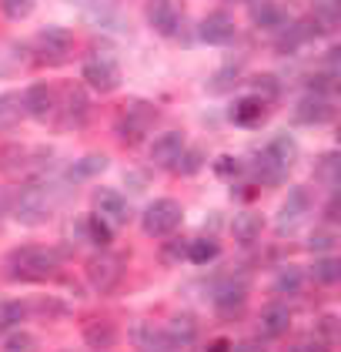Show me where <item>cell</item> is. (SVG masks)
Returning <instances> with one entry per match:
<instances>
[{
	"label": "cell",
	"instance_id": "60d3db41",
	"mask_svg": "<svg viewBox=\"0 0 341 352\" xmlns=\"http://www.w3.org/2000/svg\"><path fill=\"white\" fill-rule=\"evenodd\" d=\"M335 242H338V235H335L331 228H315V232L308 235V248H311V252H321V255L331 252Z\"/></svg>",
	"mask_w": 341,
	"mask_h": 352
},
{
	"label": "cell",
	"instance_id": "7402d4cb",
	"mask_svg": "<svg viewBox=\"0 0 341 352\" xmlns=\"http://www.w3.org/2000/svg\"><path fill=\"white\" fill-rule=\"evenodd\" d=\"M78 232L87 242L97 245V248H110V245H114V225H110L107 218H101L97 212L78 218Z\"/></svg>",
	"mask_w": 341,
	"mask_h": 352
},
{
	"label": "cell",
	"instance_id": "74e56055",
	"mask_svg": "<svg viewBox=\"0 0 341 352\" xmlns=\"http://www.w3.org/2000/svg\"><path fill=\"white\" fill-rule=\"evenodd\" d=\"M34 7H37V0H0V14L7 21H27L34 14Z\"/></svg>",
	"mask_w": 341,
	"mask_h": 352
},
{
	"label": "cell",
	"instance_id": "7bdbcfd3",
	"mask_svg": "<svg viewBox=\"0 0 341 352\" xmlns=\"http://www.w3.org/2000/svg\"><path fill=\"white\" fill-rule=\"evenodd\" d=\"M237 81V67H221L217 78H211V91H228Z\"/></svg>",
	"mask_w": 341,
	"mask_h": 352
},
{
	"label": "cell",
	"instance_id": "7c38bea8",
	"mask_svg": "<svg viewBox=\"0 0 341 352\" xmlns=\"http://www.w3.org/2000/svg\"><path fill=\"white\" fill-rule=\"evenodd\" d=\"M184 148H187L184 131H161V135L151 141V148H148V162L158 164V168H174Z\"/></svg>",
	"mask_w": 341,
	"mask_h": 352
},
{
	"label": "cell",
	"instance_id": "9a60e30c",
	"mask_svg": "<svg viewBox=\"0 0 341 352\" xmlns=\"http://www.w3.org/2000/svg\"><path fill=\"white\" fill-rule=\"evenodd\" d=\"M80 339H84L91 349L101 352V349H110V346L121 339V329L110 322L107 316H91L87 322L80 325Z\"/></svg>",
	"mask_w": 341,
	"mask_h": 352
},
{
	"label": "cell",
	"instance_id": "8992f818",
	"mask_svg": "<svg viewBox=\"0 0 341 352\" xmlns=\"http://www.w3.org/2000/svg\"><path fill=\"white\" fill-rule=\"evenodd\" d=\"M184 225V208L178 198H154L144 215H141V228L148 239H171Z\"/></svg>",
	"mask_w": 341,
	"mask_h": 352
},
{
	"label": "cell",
	"instance_id": "5bb4252c",
	"mask_svg": "<svg viewBox=\"0 0 341 352\" xmlns=\"http://www.w3.org/2000/svg\"><path fill=\"white\" fill-rule=\"evenodd\" d=\"M94 205H97L94 212H97L101 218H107L114 228L131 221V201H128L117 188H97L94 191Z\"/></svg>",
	"mask_w": 341,
	"mask_h": 352
},
{
	"label": "cell",
	"instance_id": "83f0119b",
	"mask_svg": "<svg viewBox=\"0 0 341 352\" xmlns=\"http://www.w3.org/2000/svg\"><path fill=\"white\" fill-rule=\"evenodd\" d=\"M134 346L137 352H174L164 329H154V325H134Z\"/></svg>",
	"mask_w": 341,
	"mask_h": 352
},
{
	"label": "cell",
	"instance_id": "f907efd6",
	"mask_svg": "<svg viewBox=\"0 0 341 352\" xmlns=\"http://www.w3.org/2000/svg\"><path fill=\"white\" fill-rule=\"evenodd\" d=\"M308 352H328V346H315V349H308Z\"/></svg>",
	"mask_w": 341,
	"mask_h": 352
},
{
	"label": "cell",
	"instance_id": "f546056e",
	"mask_svg": "<svg viewBox=\"0 0 341 352\" xmlns=\"http://www.w3.org/2000/svg\"><path fill=\"white\" fill-rule=\"evenodd\" d=\"M264 151H268L274 162L281 164V168H288V171H291V164L298 162V141H294L291 135H285V131L271 138V141L264 144Z\"/></svg>",
	"mask_w": 341,
	"mask_h": 352
},
{
	"label": "cell",
	"instance_id": "277c9868",
	"mask_svg": "<svg viewBox=\"0 0 341 352\" xmlns=\"http://www.w3.org/2000/svg\"><path fill=\"white\" fill-rule=\"evenodd\" d=\"M30 51H34L37 64L64 67L74 57V34L67 28H44V30H37V37L30 41Z\"/></svg>",
	"mask_w": 341,
	"mask_h": 352
},
{
	"label": "cell",
	"instance_id": "7a4b0ae2",
	"mask_svg": "<svg viewBox=\"0 0 341 352\" xmlns=\"http://www.w3.org/2000/svg\"><path fill=\"white\" fill-rule=\"evenodd\" d=\"M54 215L51 205V191L44 188L40 182H27L17 191H10V218L21 221L27 228H37Z\"/></svg>",
	"mask_w": 341,
	"mask_h": 352
},
{
	"label": "cell",
	"instance_id": "f1b7e54d",
	"mask_svg": "<svg viewBox=\"0 0 341 352\" xmlns=\"http://www.w3.org/2000/svg\"><path fill=\"white\" fill-rule=\"evenodd\" d=\"M311 278H315V285H325V289L338 285L341 282V258H335L331 252L318 255L315 265H311Z\"/></svg>",
	"mask_w": 341,
	"mask_h": 352
},
{
	"label": "cell",
	"instance_id": "7dc6e473",
	"mask_svg": "<svg viewBox=\"0 0 341 352\" xmlns=\"http://www.w3.org/2000/svg\"><path fill=\"white\" fill-rule=\"evenodd\" d=\"M10 218V191L0 188V232H3V221Z\"/></svg>",
	"mask_w": 341,
	"mask_h": 352
},
{
	"label": "cell",
	"instance_id": "c3c4849f",
	"mask_svg": "<svg viewBox=\"0 0 341 352\" xmlns=\"http://www.w3.org/2000/svg\"><path fill=\"white\" fill-rule=\"evenodd\" d=\"M325 215H328V221H335V218H338V191H331V201H328Z\"/></svg>",
	"mask_w": 341,
	"mask_h": 352
},
{
	"label": "cell",
	"instance_id": "e575fe53",
	"mask_svg": "<svg viewBox=\"0 0 341 352\" xmlns=\"http://www.w3.org/2000/svg\"><path fill=\"white\" fill-rule=\"evenodd\" d=\"M315 178L321 182V185H328L331 191L338 188V178H341V158H338V151H328V155H321V158H318Z\"/></svg>",
	"mask_w": 341,
	"mask_h": 352
},
{
	"label": "cell",
	"instance_id": "5b68a950",
	"mask_svg": "<svg viewBox=\"0 0 341 352\" xmlns=\"http://www.w3.org/2000/svg\"><path fill=\"white\" fill-rule=\"evenodd\" d=\"M158 124V111L154 104H148V101H128L121 114H117V121H114V131L117 138L124 141V144H141L144 138L151 135V128Z\"/></svg>",
	"mask_w": 341,
	"mask_h": 352
},
{
	"label": "cell",
	"instance_id": "d6986e66",
	"mask_svg": "<svg viewBox=\"0 0 341 352\" xmlns=\"http://www.w3.org/2000/svg\"><path fill=\"white\" fill-rule=\"evenodd\" d=\"M288 7L281 0H255L251 3V24L261 30H274V28H285L288 24Z\"/></svg>",
	"mask_w": 341,
	"mask_h": 352
},
{
	"label": "cell",
	"instance_id": "484cf974",
	"mask_svg": "<svg viewBox=\"0 0 341 352\" xmlns=\"http://www.w3.org/2000/svg\"><path fill=\"white\" fill-rule=\"evenodd\" d=\"M264 118V101L258 94H248V98H237L231 104V121L237 128H258Z\"/></svg>",
	"mask_w": 341,
	"mask_h": 352
},
{
	"label": "cell",
	"instance_id": "2e32d148",
	"mask_svg": "<svg viewBox=\"0 0 341 352\" xmlns=\"http://www.w3.org/2000/svg\"><path fill=\"white\" fill-rule=\"evenodd\" d=\"M201 41L211 47H224L235 41V17L224 10H211L208 17L201 21Z\"/></svg>",
	"mask_w": 341,
	"mask_h": 352
},
{
	"label": "cell",
	"instance_id": "4fadbf2b",
	"mask_svg": "<svg viewBox=\"0 0 341 352\" xmlns=\"http://www.w3.org/2000/svg\"><path fill=\"white\" fill-rule=\"evenodd\" d=\"M335 118V104L331 98H318V94H305L294 108V121L301 128H321V124H331Z\"/></svg>",
	"mask_w": 341,
	"mask_h": 352
},
{
	"label": "cell",
	"instance_id": "b9f144b4",
	"mask_svg": "<svg viewBox=\"0 0 341 352\" xmlns=\"http://www.w3.org/2000/svg\"><path fill=\"white\" fill-rule=\"evenodd\" d=\"M318 332H321L325 346H331V342L338 339V319H335V316H321V322H318Z\"/></svg>",
	"mask_w": 341,
	"mask_h": 352
},
{
	"label": "cell",
	"instance_id": "1f68e13d",
	"mask_svg": "<svg viewBox=\"0 0 341 352\" xmlns=\"http://www.w3.org/2000/svg\"><path fill=\"white\" fill-rule=\"evenodd\" d=\"M24 118V104H21V94L14 91H0V131H10L17 128Z\"/></svg>",
	"mask_w": 341,
	"mask_h": 352
},
{
	"label": "cell",
	"instance_id": "681fc988",
	"mask_svg": "<svg viewBox=\"0 0 341 352\" xmlns=\"http://www.w3.org/2000/svg\"><path fill=\"white\" fill-rule=\"evenodd\" d=\"M228 349H231V339H214L208 346V352H228Z\"/></svg>",
	"mask_w": 341,
	"mask_h": 352
},
{
	"label": "cell",
	"instance_id": "cb8c5ba5",
	"mask_svg": "<svg viewBox=\"0 0 341 352\" xmlns=\"http://www.w3.org/2000/svg\"><path fill=\"white\" fill-rule=\"evenodd\" d=\"M318 34H321V30L315 28L311 17H305V21H288V34L278 41V51H281V54H291V51L305 47L308 41H315Z\"/></svg>",
	"mask_w": 341,
	"mask_h": 352
},
{
	"label": "cell",
	"instance_id": "ab89813d",
	"mask_svg": "<svg viewBox=\"0 0 341 352\" xmlns=\"http://www.w3.org/2000/svg\"><path fill=\"white\" fill-rule=\"evenodd\" d=\"M251 87L261 94L264 101L281 98V81H278V78H271V74H255V78H251Z\"/></svg>",
	"mask_w": 341,
	"mask_h": 352
},
{
	"label": "cell",
	"instance_id": "4316f807",
	"mask_svg": "<svg viewBox=\"0 0 341 352\" xmlns=\"http://www.w3.org/2000/svg\"><path fill=\"white\" fill-rule=\"evenodd\" d=\"M285 178H288V168H281V164L261 148V151L255 155V182L264 185V188H278Z\"/></svg>",
	"mask_w": 341,
	"mask_h": 352
},
{
	"label": "cell",
	"instance_id": "3957f363",
	"mask_svg": "<svg viewBox=\"0 0 341 352\" xmlns=\"http://www.w3.org/2000/svg\"><path fill=\"white\" fill-rule=\"evenodd\" d=\"M124 272H128V252H110V248H101L97 255H91V258H87V265H84V278H87V285H91L97 296H110V292L121 285Z\"/></svg>",
	"mask_w": 341,
	"mask_h": 352
},
{
	"label": "cell",
	"instance_id": "8d00e7d4",
	"mask_svg": "<svg viewBox=\"0 0 341 352\" xmlns=\"http://www.w3.org/2000/svg\"><path fill=\"white\" fill-rule=\"evenodd\" d=\"M27 309H40V312H37L40 319H64V316H67V302H60V298H54V296L30 298Z\"/></svg>",
	"mask_w": 341,
	"mask_h": 352
},
{
	"label": "cell",
	"instance_id": "8fae6325",
	"mask_svg": "<svg viewBox=\"0 0 341 352\" xmlns=\"http://www.w3.org/2000/svg\"><path fill=\"white\" fill-rule=\"evenodd\" d=\"M57 87L54 84H47V81H34L30 87H27L24 94H21V104H24V114H30L34 121H47L54 114V104H57Z\"/></svg>",
	"mask_w": 341,
	"mask_h": 352
},
{
	"label": "cell",
	"instance_id": "9c48e42d",
	"mask_svg": "<svg viewBox=\"0 0 341 352\" xmlns=\"http://www.w3.org/2000/svg\"><path fill=\"white\" fill-rule=\"evenodd\" d=\"M144 17H148V24L158 30L161 37H174L184 21L178 0H148L144 3Z\"/></svg>",
	"mask_w": 341,
	"mask_h": 352
},
{
	"label": "cell",
	"instance_id": "4dcf8cb0",
	"mask_svg": "<svg viewBox=\"0 0 341 352\" xmlns=\"http://www.w3.org/2000/svg\"><path fill=\"white\" fill-rule=\"evenodd\" d=\"M301 285H305V272L298 269V265H285V269L274 272V278H271V289L278 296H298Z\"/></svg>",
	"mask_w": 341,
	"mask_h": 352
},
{
	"label": "cell",
	"instance_id": "6da1fadb",
	"mask_svg": "<svg viewBox=\"0 0 341 352\" xmlns=\"http://www.w3.org/2000/svg\"><path fill=\"white\" fill-rule=\"evenodd\" d=\"M60 272V252L47 245H21L3 258V275L10 282H47Z\"/></svg>",
	"mask_w": 341,
	"mask_h": 352
},
{
	"label": "cell",
	"instance_id": "d6a6232c",
	"mask_svg": "<svg viewBox=\"0 0 341 352\" xmlns=\"http://www.w3.org/2000/svg\"><path fill=\"white\" fill-rule=\"evenodd\" d=\"M221 255V245L217 239H211V235H201V239H194V242L187 245V262H194V265H211L214 258Z\"/></svg>",
	"mask_w": 341,
	"mask_h": 352
},
{
	"label": "cell",
	"instance_id": "f35d334b",
	"mask_svg": "<svg viewBox=\"0 0 341 352\" xmlns=\"http://www.w3.org/2000/svg\"><path fill=\"white\" fill-rule=\"evenodd\" d=\"M201 164H204V151H201V148H184L178 164H174V171H181V175H198Z\"/></svg>",
	"mask_w": 341,
	"mask_h": 352
},
{
	"label": "cell",
	"instance_id": "d4e9b609",
	"mask_svg": "<svg viewBox=\"0 0 341 352\" xmlns=\"http://www.w3.org/2000/svg\"><path fill=\"white\" fill-rule=\"evenodd\" d=\"M164 336L171 339L174 349H184V346H191V342L198 339V319H194L191 312H178V316H171Z\"/></svg>",
	"mask_w": 341,
	"mask_h": 352
},
{
	"label": "cell",
	"instance_id": "ba28073f",
	"mask_svg": "<svg viewBox=\"0 0 341 352\" xmlns=\"http://www.w3.org/2000/svg\"><path fill=\"white\" fill-rule=\"evenodd\" d=\"M80 78H84V84L91 91L110 94V91L121 87V64H117V57L110 54H91L84 60V67H80Z\"/></svg>",
	"mask_w": 341,
	"mask_h": 352
},
{
	"label": "cell",
	"instance_id": "44dd1931",
	"mask_svg": "<svg viewBox=\"0 0 341 352\" xmlns=\"http://www.w3.org/2000/svg\"><path fill=\"white\" fill-rule=\"evenodd\" d=\"M107 168H110V158L107 155H101V151H91V155H80L78 162L67 164V182H74V185H80V182H91V178H101Z\"/></svg>",
	"mask_w": 341,
	"mask_h": 352
},
{
	"label": "cell",
	"instance_id": "603a6c76",
	"mask_svg": "<svg viewBox=\"0 0 341 352\" xmlns=\"http://www.w3.org/2000/svg\"><path fill=\"white\" fill-rule=\"evenodd\" d=\"M264 232V215H258V212H237L235 218H231V235H235L237 245H255L258 239H261Z\"/></svg>",
	"mask_w": 341,
	"mask_h": 352
},
{
	"label": "cell",
	"instance_id": "52a82bcc",
	"mask_svg": "<svg viewBox=\"0 0 341 352\" xmlns=\"http://www.w3.org/2000/svg\"><path fill=\"white\" fill-rule=\"evenodd\" d=\"M57 114V128L60 131H80L91 118V101H87V91L78 84H64V98H57L54 104Z\"/></svg>",
	"mask_w": 341,
	"mask_h": 352
},
{
	"label": "cell",
	"instance_id": "bcb514c9",
	"mask_svg": "<svg viewBox=\"0 0 341 352\" xmlns=\"http://www.w3.org/2000/svg\"><path fill=\"white\" fill-rule=\"evenodd\" d=\"M228 352H264L261 342H255V339H241V342H231V349Z\"/></svg>",
	"mask_w": 341,
	"mask_h": 352
},
{
	"label": "cell",
	"instance_id": "ac0fdd59",
	"mask_svg": "<svg viewBox=\"0 0 341 352\" xmlns=\"http://www.w3.org/2000/svg\"><path fill=\"white\" fill-rule=\"evenodd\" d=\"M0 175L3 178H30V148L24 144H0Z\"/></svg>",
	"mask_w": 341,
	"mask_h": 352
},
{
	"label": "cell",
	"instance_id": "ffe728a7",
	"mask_svg": "<svg viewBox=\"0 0 341 352\" xmlns=\"http://www.w3.org/2000/svg\"><path fill=\"white\" fill-rule=\"evenodd\" d=\"M258 325H261V336H268V339H281V336H288V329H291V309L285 302H268L261 309Z\"/></svg>",
	"mask_w": 341,
	"mask_h": 352
},
{
	"label": "cell",
	"instance_id": "f6af8a7d",
	"mask_svg": "<svg viewBox=\"0 0 341 352\" xmlns=\"http://www.w3.org/2000/svg\"><path fill=\"white\" fill-rule=\"evenodd\" d=\"M214 171H217L221 178H231V175H237V162H235V158H217Z\"/></svg>",
	"mask_w": 341,
	"mask_h": 352
},
{
	"label": "cell",
	"instance_id": "e0dca14e",
	"mask_svg": "<svg viewBox=\"0 0 341 352\" xmlns=\"http://www.w3.org/2000/svg\"><path fill=\"white\" fill-rule=\"evenodd\" d=\"M311 205H315L311 191L305 188V185H294V188L288 191V198H285V205H281V212H278V228L285 232L294 221H301V218L311 212Z\"/></svg>",
	"mask_w": 341,
	"mask_h": 352
},
{
	"label": "cell",
	"instance_id": "30bf717a",
	"mask_svg": "<svg viewBox=\"0 0 341 352\" xmlns=\"http://www.w3.org/2000/svg\"><path fill=\"white\" fill-rule=\"evenodd\" d=\"M248 305V285L241 278H231V282H221L214 289V312L221 319H237Z\"/></svg>",
	"mask_w": 341,
	"mask_h": 352
},
{
	"label": "cell",
	"instance_id": "ee69618b",
	"mask_svg": "<svg viewBox=\"0 0 341 352\" xmlns=\"http://www.w3.org/2000/svg\"><path fill=\"white\" fill-rule=\"evenodd\" d=\"M187 255V245L184 242H171V245H164V252H161V258L171 265V262H178V258H184Z\"/></svg>",
	"mask_w": 341,
	"mask_h": 352
},
{
	"label": "cell",
	"instance_id": "d590c367",
	"mask_svg": "<svg viewBox=\"0 0 341 352\" xmlns=\"http://www.w3.org/2000/svg\"><path fill=\"white\" fill-rule=\"evenodd\" d=\"M0 352H37V336L24 329H10L0 342Z\"/></svg>",
	"mask_w": 341,
	"mask_h": 352
},
{
	"label": "cell",
	"instance_id": "836d02e7",
	"mask_svg": "<svg viewBox=\"0 0 341 352\" xmlns=\"http://www.w3.org/2000/svg\"><path fill=\"white\" fill-rule=\"evenodd\" d=\"M27 316H30L27 312V302H21V298H3L0 302V336H7L10 329H17Z\"/></svg>",
	"mask_w": 341,
	"mask_h": 352
}]
</instances>
